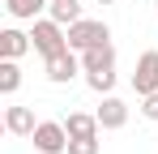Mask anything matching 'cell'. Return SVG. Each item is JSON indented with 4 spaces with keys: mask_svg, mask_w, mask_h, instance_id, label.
<instances>
[{
    "mask_svg": "<svg viewBox=\"0 0 158 154\" xmlns=\"http://www.w3.org/2000/svg\"><path fill=\"white\" fill-rule=\"evenodd\" d=\"M98 43H111V26H107V22L81 17V22H73V26H69V47H73V51L98 47Z\"/></svg>",
    "mask_w": 158,
    "mask_h": 154,
    "instance_id": "3",
    "label": "cell"
},
{
    "mask_svg": "<svg viewBox=\"0 0 158 154\" xmlns=\"http://www.w3.org/2000/svg\"><path fill=\"white\" fill-rule=\"evenodd\" d=\"M17 86H22V64L0 60V94H17Z\"/></svg>",
    "mask_w": 158,
    "mask_h": 154,
    "instance_id": "12",
    "label": "cell"
},
{
    "mask_svg": "<svg viewBox=\"0 0 158 154\" xmlns=\"http://www.w3.org/2000/svg\"><path fill=\"white\" fill-rule=\"evenodd\" d=\"M43 73H47L52 86H69L77 73H85V69H81V51L69 47V51H60V56H47V60H43Z\"/></svg>",
    "mask_w": 158,
    "mask_h": 154,
    "instance_id": "4",
    "label": "cell"
},
{
    "mask_svg": "<svg viewBox=\"0 0 158 154\" xmlns=\"http://www.w3.org/2000/svg\"><path fill=\"white\" fill-rule=\"evenodd\" d=\"M4 9L13 22H39L43 9H52V0H4Z\"/></svg>",
    "mask_w": 158,
    "mask_h": 154,
    "instance_id": "11",
    "label": "cell"
},
{
    "mask_svg": "<svg viewBox=\"0 0 158 154\" xmlns=\"http://www.w3.org/2000/svg\"><path fill=\"white\" fill-rule=\"evenodd\" d=\"M47 13H52L60 26H73V22H81V4H77V0H52V9H47Z\"/></svg>",
    "mask_w": 158,
    "mask_h": 154,
    "instance_id": "13",
    "label": "cell"
},
{
    "mask_svg": "<svg viewBox=\"0 0 158 154\" xmlns=\"http://www.w3.org/2000/svg\"><path fill=\"white\" fill-rule=\"evenodd\" d=\"M69 154H98V137H69Z\"/></svg>",
    "mask_w": 158,
    "mask_h": 154,
    "instance_id": "15",
    "label": "cell"
},
{
    "mask_svg": "<svg viewBox=\"0 0 158 154\" xmlns=\"http://www.w3.org/2000/svg\"><path fill=\"white\" fill-rule=\"evenodd\" d=\"M132 94L145 99V94H158V51H141L137 56V69H132Z\"/></svg>",
    "mask_w": 158,
    "mask_h": 154,
    "instance_id": "5",
    "label": "cell"
},
{
    "mask_svg": "<svg viewBox=\"0 0 158 154\" xmlns=\"http://www.w3.org/2000/svg\"><path fill=\"white\" fill-rule=\"evenodd\" d=\"M64 128H69V137H98L103 133V124H98L94 111H69L64 116Z\"/></svg>",
    "mask_w": 158,
    "mask_h": 154,
    "instance_id": "10",
    "label": "cell"
},
{
    "mask_svg": "<svg viewBox=\"0 0 158 154\" xmlns=\"http://www.w3.org/2000/svg\"><path fill=\"white\" fill-rule=\"evenodd\" d=\"M141 116L145 120H158V94H145L141 99Z\"/></svg>",
    "mask_w": 158,
    "mask_h": 154,
    "instance_id": "16",
    "label": "cell"
},
{
    "mask_svg": "<svg viewBox=\"0 0 158 154\" xmlns=\"http://www.w3.org/2000/svg\"><path fill=\"white\" fill-rule=\"evenodd\" d=\"M98 124H103V133H115V128L128 124V103L115 99V94H103V103H98Z\"/></svg>",
    "mask_w": 158,
    "mask_h": 154,
    "instance_id": "6",
    "label": "cell"
},
{
    "mask_svg": "<svg viewBox=\"0 0 158 154\" xmlns=\"http://www.w3.org/2000/svg\"><path fill=\"white\" fill-rule=\"evenodd\" d=\"M30 47H34V39H30L26 30H17V26L0 30V60H22Z\"/></svg>",
    "mask_w": 158,
    "mask_h": 154,
    "instance_id": "7",
    "label": "cell"
},
{
    "mask_svg": "<svg viewBox=\"0 0 158 154\" xmlns=\"http://www.w3.org/2000/svg\"><path fill=\"white\" fill-rule=\"evenodd\" d=\"M81 69H85V73H115V47H111V43L85 47L81 51Z\"/></svg>",
    "mask_w": 158,
    "mask_h": 154,
    "instance_id": "8",
    "label": "cell"
},
{
    "mask_svg": "<svg viewBox=\"0 0 158 154\" xmlns=\"http://www.w3.org/2000/svg\"><path fill=\"white\" fill-rule=\"evenodd\" d=\"M98 4H115V0H98Z\"/></svg>",
    "mask_w": 158,
    "mask_h": 154,
    "instance_id": "17",
    "label": "cell"
},
{
    "mask_svg": "<svg viewBox=\"0 0 158 154\" xmlns=\"http://www.w3.org/2000/svg\"><path fill=\"white\" fill-rule=\"evenodd\" d=\"M30 39H34V51L47 60V56H60V51H69V26H60L52 13H47V17L30 22Z\"/></svg>",
    "mask_w": 158,
    "mask_h": 154,
    "instance_id": "1",
    "label": "cell"
},
{
    "mask_svg": "<svg viewBox=\"0 0 158 154\" xmlns=\"http://www.w3.org/2000/svg\"><path fill=\"white\" fill-rule=\"evenodd\" d=\"M85 86H90L94 94H111V86H115V73H85Z\"/></svg>",
    "mask_w": 158,
    "mask_h": 154,
    "instance_id": "14",
    "label": "cell"
},
{
    "mask_svg": "<svg viewBox=\"0 0 158 154\" xmlns=\"http://www.w3.org/2000/svg\"><path fill=\"white\" fill-rule=\"evenodd\" d=\"M4 128L13 133V137H30L39 120H34V107H22V103H13V107H4Z\"/></svg>",
    "mask_w": 158,
    "mask_h": 154,
    "instance_id": "9",
    "label": "cell"
},
{
    "mask_svg": "<svg viewBox=\"0 0 158 154\" xmlns=\"http://www.w3.org/2000/svg\"><path fill=\"white\" fill-rule=\"evenodd\" d=\"M30 141L39 154H69V128H64V120H39Z\"/></svg>",
    "mask_w": 158,
    "mask_h": 154,
    "instance_id": "2",
    "label": "cell"
}]
</instances>
